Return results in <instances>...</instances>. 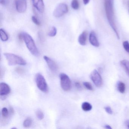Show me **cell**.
I'll list each match as a JSON object with an SVG mask.
<instances>
[{"label":"cell","instance_id":"f546056e","mask_svg":"<svg viewBox=\"0 0 129 129\" xmlns=\"http://www.w3.org/2000/svg\"><path fill=\"white\" fill-rule=\"evenodd\" d=\"M9 112L10 114L12 115L14 114V110L13 108L12 107H10Z\"/></svg>","mask_w":129,"mask_h":129},{"label":"cell","instance_id":"8fae6325","mask_svg":"<svg viewBox=\"0 0 129 129\" xmlns=\"http://www.w3.org/2000/svg\"><path fill=\"white\" fill-rule=\"evenodd\" d=\"M11 92L10 87L5 83H1L0 85V95L1 96H5Z\"/></svg>","mask_w":129,"mask_h":129},{"label":"cell","instance_id":"1f68e13d","mask_svg":"<svg viewBox=\"0 0 129 129\" xmlns=\"http://www.w3.org/2000/svg\"><path fill=\"white\" fill-rule=\"evenodd\" d=\"M104 128H105L106 129H111L112 127H111V126L110 125H108V124H106L104 126Z\"/></svg>","mask_w":129,"mask_h":129},{"label":"cell","instance_id":"cb8c5ba5","mask_svg":"<svg viewBox=\"0 0 129 129\" xmlns=\"http://www.w3.org/2000/svg\"><path fill=\"white\" fill-rule=\"evenodd\" d=\"M83 85L87 89L90 90H93V88L92 86L91 85L90 83L88 82H84L83 83Z\"/></svg>","mask_w":129,"mask_h":129},{"label":"cell","instance_id":"83f0119b","mask_svg":"<svg viewBox=\"0 0 129 129\" xmlns=\"http://www.w3.org/2000/svg\"><path fill=\"white\" fill-rule=\"evenodd\" d=\"M16 71L19 74H22L24 72L23 69L20 68H17L16 69Z\"/></svg>","mask_w":129,"mask_h":129},{"label":"cell","instance_id":"277c9868","mask_svg":"<svg viewBox=\"0 0 129 129\" xmlns=\"http://www.w3.org/2000/svg\"><path fill=\"white\" fill-rule=\"evenodd\" d=\"M35 81L38 89L42 92L47 93L48 92V85L44 76L40 73H38L35 76Z\"/></svg>","mask_w":129,"mask_h":129},{"label":"cell","instance_id":"4316f807","mask_svg":"<svg viewBox=\"0 0 129 129\" xmlns=\"http://www.w3.org/2000/svg\"><path fill=\"white\" fill-rule=\"evenodd\" d=\"M75 87H76L77 89L79 90H81L82 89V86H81V84H80V83L78 82H75Z\"/></svg>","mask_w":129,"mask_h":129},{"label":"cell","instance_id":"ac0fdd59","mask_svg":"<svg viewBox=\"0 0 129 129\" xmlns=\"http://www.w3.org/2000/svg\"><path fill=\"white\" fill-rule=\"evenodd\" d=\"M32 123V119L31 118L28 117L23 122V126L24 127L28 128L31 126Z\"/></svg>","mask_w":129,"mask_h":129},{"label":"cell","instance_id":"6da1fadb","mask_svg":"<svg viewBox=\"0 0 129 129\" xmlns=\"http://www.w3.org/2000/svg\"><path fill=\"white\" fill-rule=\"evenodd\" d=\"M104 7L107 20L110 26L115 33L118 39L120 36L116 27L114 9V0H104Z\"/></svg>","mask_w":129,"mask_h":129},{"label":"cell","instance_id":"9c48e42d","mask_svg":"<svg viewBox=\"0 0 129 129\" xmlns=\"http://www.w3.org/2000/svg\"><path fill=\"white\" fill-rule=\"evenodd\" d=\"M44 58L46 61L50 69L53 72L57 71L58 69V66L57 64L52 59L47 56H44Z\"/></svg>","mask_w":129,"mask_h":129},{"label":"cell","instance_id":"7a4b0ae2","mask_svg":"<svg viewBox=\"0 0 129 129\" xmlns=\"http://www.w3.org/2000/svg\"><path fill=\"white\" fill-rule=\"evenodd\" d=\"M22 35L23 40L24 41L26 46L29 51L35 56H38L40 53L32 37L30 35L25 32L22 33Z\"/></svg>","mask_w":129,"mask_h":129},{"label":"cell","instance_id":"ba28073f","mask_svg":"<svg viewBox=\"0 0 129 129\" xmlns=\"http://www.w3.org/2000/svg\"><path fill=\"white\" fill-rule=\"evenodd\" d=\"M15 6L18 12L24 13L27 10V0H15Z\"/></svg>","mask_w":129,"mask_h":129},{"label":"cell","instance_id":"ffe728a7","mask_svg":"<svg viewBox=\"0 0 129 129\" xmlns=\"http://www.w3.org/2000/svg\"><path fill=\"white\" fill-rule=\"evenodd\" d=\"M57 34V29L55 27H52L51 28L50 31L48 34V35L50 37H54Z\"/></svg>","mask_w":129,"mask_h":129},{"label":"cell","instance_id":"3957f363","mask_svg":"<svg viewBox=\"0 0 129 129\" xmlns=\"http://www.w3.org/2000/svg\"><path fill=\"white\" fill-rule=\"evenodd\" d=\"M4 55L7 59L9 65H19L24 66L27 64L25 60L19 56L9 53H4Z\"/></svg>","mask_w":129,"mask_h":129},{"label":"cell","instance_id":"836d02e7","mask_svg":"<svg viewBox=\"0 0 129 129\" xmlns=\"http://www.w3.org/2000/svg\"><path fill=\"white\" fill-rule=\"evenodd\" d=\"M0 3L2 5H5L6 3V0H0Z\"/></svg>","mask_w":129,"mask_h":129},{"label":"cell","instance_id":"d6a6232c","mask_svg":"<svg viewBox=\"0 0 129 129\" xmlns=\"http://www.w3.org/2000/svg\"><path fill=\"white\" fill-rule=\"evenodd\" d=\"M83 1L84 4V5H87V4L89 3L90 0H83Z\"/></svg>","mask_w":129,"mask_h":129},{"label":"cell","instance_id":"d6986e66","mask_svg":"<svg viewBox=\"0 0 129 129\" xmlns=\"http://www.w3.org/2000/svg\"><path fill=\"white\" fill-rule=\"evenodd\" d=\"M71 6L72 9L75 10L78 9L80 7V4L78 0H72L71 3Z\"/></svg>","mask_w":129,"mask_h":129},{"label":"cell","instance_id":"f1b7e54d","mask_svg":"<svg viewBox=\"0 0 129 129\" xmlns=\"http://www.w3.org/2000/svg\"><path fill=\"white\" fill-rule=\"evenodd\" d=\"M18 38L19 40V41L22 42L23 40V35H22V33H20L18 35Z\"/></svg>","mask_w":129,"mask_h":129},{"label":"cell","instance_id":"7c38bea8","mask_svg":"<svg viewBox=\"0 0 129 129\" xmlns=\"http://www.w3.org/2000/svg\"><path fill=\"white\" fill-rule=\"evenodd\" d=\"M89 41L90 44L95 47H99L100 46L99 43L97 39L95 33L92 31L89 35Z\"/></svg>","mask_w":129,"mask_h":129},{"label":"cell","instance_id":"4dcf8cb0","mask_svg":"<svg viewBox=\"0 0 129 129\" xmlns=\"http://www.w3.org/2000/svg\"><path fill=\"white\" fill-rule=\"evenodd\" d=\"M125 124L127 128L129 129V120H127L125 121Z\"/></svg>","mask_w":129,"mask_h":129},{"label":"cell","instance_id":"5b68a950","mask_svg":"<svg viewBox=\"0 0 129 129\" xmlns=\"http://www.w3.org/2000/svg\"><path fill=\"white\" fill-rule=\"evenodd\" d=\"M61 87L63 90L68 91L71 89V82L69 77L64 73L59 74Z\"/></svg>","mask_w":129,"mask_h":129},{"label":"cell","instance_id":"7402d4cb","mask_svg":"<svg viewBox=\"0 0 129 129\" xmlns=\"http://www.w3.org/2000/svg\"><path fill=\"white\" fill-rule=\"evenodd\" d=\"M36 115H37V117L39 120H42L44 118V116L43 112L40 110L37 111V112H36Z\"/></svg>","mask_w":129,"mask_h":129},{"label":"cell","instance_id":"9a60e30c","mask_svg":"<svg viewBox=\"0 0 129 129\" xmlns=\"http://www.w3.org/2000/svg\"><path fill=\"white\" fill-rule=\"evenodd\" d=\"M82 109L85 112H88L90 111L92 108V105L87 102H84L82 103L81 105Z\"/></svg>","mask_w":129,"mask_h":129},{"label":"cell","instance_id":"30bf717a","mask_svg":"<svg viewBox=\"0 0 129 129\" xmlns=\"http://www.w3.org/2000/svg\"><path fill=\"white\" fill-rule=\"evenodd\" d=\"M33 6L41 13L44 12L45 6L43 0H32Z\"/></svg>","mask_w":129,"mask_h":129},{"label":"cell","instance_id":"52a82bcc","mask_svg":"<svg viewBox=\"0 0 129 129\" xmlns=\"http://www.w3.org/2000/svg\"><path fill=\"white\" fill-rule=\"evenodd\" d=\"M90 78L95 86L97 87H101L103 84V80L102 76L96 70H93L90 75Z\"/></svg>","mask_w":129,"mask_h":129},{"label":"cell","instance_id":"d4e9b609","mask_svg":"<svg viewBox=\"0 0 129 129\" xmlns=\"http://www.w3.org/2000/svg\"><path fill=\"white\" fill-rule=\"evenodd\" d=\"M31 19H32V21L35 24L37 25H40L41 24L40 22L39 21V20L35 16H33L32 17V18H31Z\"/></svg>","mask_w":129,"mask_h":129},{"label":"cell","instance_id":"484cf974","mask_svg":"<svg viewBox=\"0 0 129 129\" xmlns=\"http://www.w3.org/2000/svg\"><path fill=\"white\" fill-rule=\"evenodd\" d=\"M105 109L106 112L109 114H112L113 113L112 109L110 106H106L105 107Z\"/></svg>","mask_w":129,"mask_h":129},{"label":"cell","instance_id":"8992f818","mask_svg":"<svg viewBox=\"0 0 129 129\" xmlns=\"http://www.w3.org/2000/svg\"><path fill=\"white\" fill-rule=\"evenodd\" d=\"M68 11V5L65 3H61L55 9L53 15L56 18H60L67 13Z\"/></svg>","mask_w":129,"mask_h":129},{"label":"cell","instance_id":"603a6c76","mask_svg":"<svg viewBox=\"0 0 129 129\" xmlns=\"http://www.w3.org/2000/svg\"><path fill=\"white\" fill-rule=\"evenodd\" d=\"M123 46L125 51L129 53V42L127 41H124L123 43Z\"/></svg>","mask_w":129,"mask_h":129},{"label":"cell","instance_id":"44dd1931","mask_svg":"<svg viewBox=\"0 0 129 129\" xmlns=\"http://www.w3.org/2000/svg\"><path fill=\"white\" fill-rule=\"evenodd\" d=\"M1 113L2 116L4 118H7L9 115L10 112H9V110L6 107H4L2 109Z\"/></svg>","mask_w":129,"mask_h":129},{"label":"cell","instance_id":"2e32d148","mask_svg":"<svg viewBox=\"0 0 129 129\" xmlns=\"http://www.w3.org/2000/svg\"><path fill=\"white\" fill-rule=\"evenodd\" d=\"M0 37L1 40L3 41H6L9 40V36L7 32L3 29H0Z\"/></svg>","mask_w":129,"mask_h":129},{"label":"cell","instance_id":"e0dca14e","mask_svg":"<svg viewBox=\"0 0 129 129\" xmlns=\"http://www.w3.org/2000/svg\"><path fill=\"white\" fill-rule=\"evenodd\" d=\"M117 89L118 91L121 93H124L125 92L126 89L125 84L121 81H119L118 83Z\"/></svg>","mask_w":129,"mask_h":129},{"label":"cell","instance_id":"5bb4252c","mask_svg":"<svg viewBox=\"0 0 129 129\" xmlns=\"http://www.w3.org/2000/svg\"><path fill=\"white\" fill-rule=\"evenodd\" d=\"M121 65L129 76V61L126 59L121 60L120 62Z\"/></svg>","mask_w":129,"mask_h":129},{"label":"cell","instance_id":"4fadbf2b","mask_svg":"<svg viewBox=\"0 0 129 129\" xmlns=\"http://www.w3.org/2000/svg\"><path fill=\"white\" fill-rule=\"evenodd\" d=\"M88 32L85 30L83 31L79 36L78 38V42L81 46H84L86 44Z\"/></svg>","mask_w":129,"mask_h":129},{"label":"cell","instance_id":"e575fe53","mask_svg":"<svg viewBox=\"0 0 129 129\" xmlns=\"http://www.w3.org/2000/svg\"><path fill=\"white\" fill-rule=\"evenodd\" d=\"M128 5H129V1H128Z\"/></svg>","mask_w":129,"mask_h":129}]
</instances>
